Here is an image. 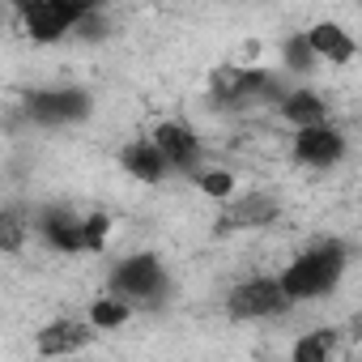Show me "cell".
I'll list each match as a JSON object with an SVG mask.
<instances>
[{
    "mask_svg": "<svg viewBox=\"0 0 362 362\" xmlns=\"http://www.w3.org/2000/svg\"><path fill=\"white\" fill-rule=\"evenodd\" d=\"M90 341H94L90 320H64V315H60V320H52V324L39 328L35 349H39L43 358H60V354H81Z\"/></svg>",
    "mask_w": 362,
    "mask_h": 362,
    "instance_id": "cell-11",
    "label": "cell"
},
{
    "mask_svg": "<svg viewBox=\"0 0 362 362\" xmlns=\"http://www.w3.org/2000/svg\"><path fill=\"white\" fill-rule=\"evenodd\" d=\"M132 315H136V307L128 303V298H119V294H98L90 307H86V320H90V328L94 332H119V328H128L132 324Z\"/></svg>",
    "mask_w": 362,
    "mask_h": 362,
    "instance_id": "cell-14",
    "label": "cell"
},
{
    "mask_svg": "<svg viewBox=\"0 0 362 362\" xmlns=\"http://www.w3.org/2000/svg\"><path fill=\"white\" fill-rule=\"evenodd\" d=\"M30 214L18 209V205H0V256H22L26 243H30Z\"/></svg>",
    "mask_w": 362,
    "mask_h": 362,
    "instance_id": "cell-15",
    "label": "cell"
},
{
    "mask_svg": "<svg viewBox=\"0 0 362 362\" xmlns=\"http://www.w3.org/2000/svg\"><path fill=\"white\" fill-rule=\"evenodd\" d=\"M107 290L128 298L132 307H145L153 303L162 290H166V264L158 252H132V256H119L107 273Z\"/></svg>",
    "mask_w": 362,
    "mask_h": 362,
    "instance_id": "cell-2",
    "label": "cell"
},
{
    "mask_svg": "<svg viewBox=\"0 0 362 362\" xmlns=\"http://www.w3.org/2000/svg\"><path fill=\"white\" fill-rule=\"evenodd\" d=\"M18 22H22V30H26L30 43L56 47V43H64L73 35L77 18H69L64 9H56L52 0H18Z\"/></svg>",
    "mask_w": 362,
    "mask_h": 362,
    "instance_id": "cell-8",
    "label": "cell"
},
{
    "mask_svg": "<svg viewBox=\"0 0 362 362\" xmlns=\"http://www.w3.org/2000/svg\"><path fill=\"white\" fill-rule=\"evenodd\" d=\"M5 22H9V13H5V5H0V35H5Z\"/></svg>",
    "mask_w": 362,
    "mask_h": 362,
    "instance_id": "cell-21",
    "label": "cell"
},
{
    "mask_svg": "<svg viewBox=\"0 0 362 362\" xmlns=\"http://www.w3.org/2000/svg\"><path fill=\"white\" fill-rule=\"evenodd\" d=\"M56 9H64L69 18H81V13H94V9H103L107 0H52Z\"/></svg>",
    "mask_w": 362,
    "mask_h": 362,
    "instance_id": "cell-20",
    "label": "cell"
},
{
    "mask_svg": "<svg viewBox=\"0 0 362 362\" xmlns=\"http://www.w3.org/2000/svg\"><path fill=\"white\" fill-rule=\"evenodd\" d=\"M111 235H115V218H111L107 209L81 214V247H86L90 256H103L107 243H111Z\"/></svg>",
    "mask_w": 362,
    "mask_h": 362,
    "instance_id": "cell-18",
    "label": "cell"
},
{
    "mask_svg": "<svg viewBox=\"0 0 362 362\" xmlns=\"http://www.w3.org/2000/svg\"><path fill=\"white\" fill-rule=\"evenodd\" d=\"M349 256H354L349 243L337 239V235L315 239L311 247H303V252L277 273V286H281V294L290 298V307L328 298V294L341 286V277H345V269H349Z\"/></svg>",
    "mask_w": 362,
    "mask_h": 362,
    "instance_id": "cell-1",
    "label": "cell"
},
{
    "mask_svg": "<svg viewBox=\"0 0 362 362\" xmlns=\"http://www.w3.org/2000/svg\"><path fill=\"white\" fill-rule=\"evenodd\" d=\"M341 354V332L337 328H311L307 337H298L290 345V358L294 362H328Z\"/></svg>",
    "mask_w": 362,
    "mask_h": 362,
    "instance_id": "cell-16",
    "label": "cell"
},
{
    "mask_svg": "<svg viewBox=\"0 0 362 362\" xmlns=\"http://www.w3.org/2000/svg\"><path fill=\"white\" fill-rule=\"evenodd\" d=\"M273 107H277L281 124H290V128H307V124H324V119H332V111H328V98H324L320 90H311V86L281 90Z\"/></svg>",
    "mask_w": 362,
    "mask_h": 362,
    "instance_id": "cell-10",
    "label": "cell"
},
{
    "mask_svg": "<svg viewBox=\"0 0 362 362\" xmlns=\"http://www.w3.org/2000/svg\"><path fill=\"white\" fill-rule=\"evenodd\" d=\"M286 311H290V298L281 294L277 277H269V273H252L226 290V315L230 320L260 324V320H277Z\"/></svg>",
    "mask_w": 362,
    "mask_h": 362,
    "instance_id": "cell-4",
    "label": "cell"
},
{
    "mask_svg": "<svg viewBox=\"0 0 362 362\" xmlns=\"http://www.w3.org/2000/svg\"><path fill=\"white\" fill-rule=\"evenodd\" d=\"M119 166H124V175H132L136 184H145V188L162 184V179L170 175L166 158L158 153V145H153L149 136H136V141H128V145L119 149Z\"/></svg>",
    "mask_w": 362,
    "mask_h": 362,
    "instance_id": "cell-12",
    "label": "cell"
},
{
    "mask_svg": "<svg viewBox=\"0 0 362 362\" xmlns=\"http://www.w3.org/2000/svg\"><path fill=\"white\" fill-rule=\"evenodd\" d=\"M281 64L294 69V73H311V69H320V60L311 56V47H307L303 35H290V39L281 43Z\"/></svg>",
    "mask_w": 362,
    "mask_h": 362,
    "instance_id": "cell-19",
    "label": "cell"
},
{
    "mask_svg": "<svg viewBox=\"0 0 362 362\" xmlns=\"http://www.w3.org/2000/svg\"><path fill=\"white\" fill-rule=\"evenodd\" d=\"M281 218V205L269 197V192H235L226 201V209L218 214V235H235V230H264Z\"/></svg>",
    "mask_w": 362,
    "mask_h": 362,
    "instance_id": "cell-7",
    "label": "cell"
},
{
    "mask_svg": "<svg viewBox=\"0 0 362 362\" xmlns=\"http://www.w3.org/2000/svg\"><path fill=\"white\" fill-rule=\"evenodd\" d=\"M290 158H294V166H303V170H337V166L349 158V136H345V128L332 124V119L294 128V136H290Z\"/></svg>",
    "mask_w": 362,
    "mask_h": 362,
    "instance_id": "cell-3",
    "label": "cell"
},
{
    "mask_svg": "<svg viewBox=\"0 0 362 362\" xmlns=\"http://www.w3.org/2000/svg\"><path fill=\"white\" fill-rule=\"evenodd\" d=\"M22 107H26V119L39 128H69L94 111V98L77 86H52V90H30Z\"/></svg>",
    "mask_w": 362,
    "mask_h": 362,
    "instance_id": "cell-5",
    "label": "cell"
},
{
    "mask_svg": "<svg viewBox=\"0 0 362 362\" xmlns=\"http://www.w3.org/2000/svg\"><path fill=\"white\" fill-rule=\"evenodd\" d=\"M149 141H153L158 153L166 158L170 175H188V179H192V175L205 166V141H201L197 128L184 124V119H158V124L149 128Z\"/></svg>",
    "mask_w": 362,
    "mask_h": 362,
    "instance_id": "cell-6",
    "label": "cell"
},
{
    "mask_svg": "<svg viewBox=\"0 0 362 362\" xmlns=\"http://www.w3.org/2000/svg\"><path fill=\"white\" fill-rule=\"evenodd\" d=\"M303 39H307V47H311V56H315L320 64H328V69H345V64H354V56H358L354 35H349L341 22H332V18H324V22H315L311 30H303Z\"/></svg>",
    "mask_w": 362,
    "mask_h": 362,
    "instance_id": "cell-9",
    "label": "cell"
},
{
    "mask_svg": "<svg viewBox=\"0 0 362 362\" xmlns=\"http://www.w3.org/2000/svg\"><path fill=\"white\" fill-rule=\"evenodd\" d=\"M35 230L43 235V243L60 256H81V214L69 209H47L43 218H35Z\"/></svg>",
    "mask_w": 362,
    "mask_h": 362,
    "instance_id": "cell-13",
    "label": "cell"
},
{
    "mask_svg": "<svg viewBox=\"0 0 362 362\" xmlns=\"http://www.w3.org/2000/svg\"><path fill=\"white\" fill-rule=\"evenodd\" d=\"M192 184H197V192H201L205 201H218V205H226V201L239 192V179H235V170H226V166H201V170L192 175Z\"/></svg>",
    "mask_w": 362,
    "mask_h": 362,
    "instance_id": "cell-17",
    "label": "cell"
}]
</instances>
